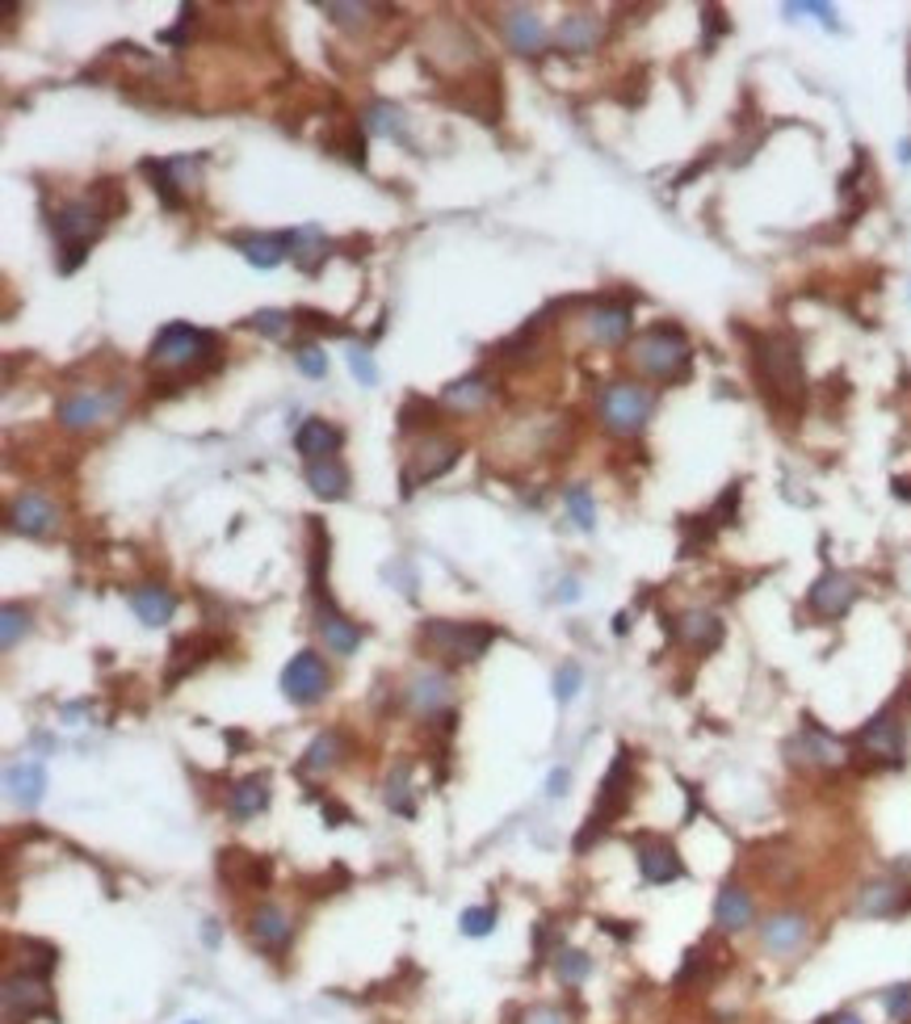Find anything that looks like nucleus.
<instances>
[{
  "mask_svg": "<svg viewBox=\"0 0 911 1024\" xmlns=\"http://www.w3.org/2000/svg\"><path fill=\"white\" fill-rule=\"evenodd\" d=\"M752 366H756V378L769 395L773 407H798L806 395V374H803V353H798V341L785 336V332H769V336H756L752 341Z\"/></svg>",
  "mask_w": 911,
  "mask_h": 1024,
  "instance_id": "obj_1",
  "label": "nucleus"
},
{
  "mask_svg": "<svg viewBox=\"0 0 911 1024\" xmlns=\"http://www.w3.org/2000/svg\"><path fill=\"white\" fill-rule=\"evenodd\" d=\"M630 798H635V755L622 748V752L614 755V764H610V773L601 777V789H596V807L589 810V823H584V832L576 836V853H589V844H596V840L605 836L617 819L626 814Z\"/></svg>",
  "mask_w": 911,
  "mask_h": 1024,
  "instance_id": "obj_2",
  "label": "nucleus"
},
{
  "mask_svg": "<svg viewBox=\"0 0 911 1024\" xmlns=\"http://www.w3.org/2000/svg\"><path fill=\"white\" fill-rule=\"evenodd\" d=\"M152 366H161V370H215L218 336L193 324L161 328V336L152 345Z\"/></svg>",
  "mask_w": 911,
  "mask_h": 1024,
  "instance_id": "obj_3",
  "label": "nucleus"
},
{
  "mask_svg": "<svg viewBox=\"0 0 911 1024\" xmlns=\"http://www.w3.org/2000/svg\"><path fill=\"white\" fill-rule=\"evenodd\" d=\"M109 218L97 211L93 198H81V202H68L59 215H55V243H59V273H76L88 248L97 243V236L106 231Z\"/></svg>",
  "mask_w": 911,
  "mask_h": 1024,
  "instance_id": "obj_4",
  "label": "nucleus"
},
{
  "mask_svg": "<svg viewBox=\"0 0 911 1024\" xmlns=\"http://www.w3.org/2000/svg\"><path fill=\"white\" fill-rule=\"evenodd\" d=\"M496 643V630L483 621H446L433 618L421 626V647L446 664H475L483 651Z\"/></svg>",
  "mask_w": 911,
  "mask_h": 1024,
  "instance_id": "obj_5",
  "label": "nucleus"
},
{
  "mask_svg": "<svg viewBox=\"0 0 911 1024\" xmlns=\"http://www.w3.org/2000/svg\"><path fill=\"white\" fill-rule=\"evenodd\" d=\"M630 357H635V366H639L643 374L660 378V382H676V378H685V370H689L694 349H689V341H685L681 328L655 324L635 341Z\"/></svg>",
  "mask_w": 911,
  "mask_h": 1024,
  "instance_id": "obj_6",
  "label": "nucleus"
},
{
  "mask_svg": "<svg viewBox=\"0 0 911 1024\" xmlns=\"http://www.w3.org/2000/svg\"><path fill=\"white\" fill-rule=\"evenodd\" d=\"M857 752L874 769H899L908 760V723L899 705H886L883 714H874L857 735Z\"/></svg>",
  "mask_w": 911,
  "mask_h": 1024,
  "instance_id": "obj_7",
  "label": "nucleus"
},
{
  "mask_svg": "<svg viewBox=\"0 0 911 1024\" xmlns=\"http://www.w3.org/2000/svg\"><path fill=\"white\" fill-rule=\"evenodd\" d=\"M4 1021L9 1024H29V1021H59L51 999V983L43 974H9L4 978Z\"/></svg>",
  "mask_w": 911,
  "mask_h": 1024,
  "instance_id": "obj_8",
  "label": "nucleus"
},
{
  "mask_svg": "<svg viewBox=\"0 0 911 1024\" xmlns=\"http://www.w3.org/2000/svg\"><path fill=\"white\" fill-rule=\"evenodd\" d=\"M651 416V391L635 386V382H614L601 395V420L614 437H635Z\"/></svg>",
  "mask_w": 911,
  "mask_h": 1024,
  "instance_id": "obj_9",
  "label": "nucleus"
},
{
  "mask_svg": "<svg viewBox=\"0 0 911 1024\" xmlns=\"http://www.w3.org/2000/svg\"><path fill=\"white\" fill-rule=\"evenodd\" d=\"M328 684L332 676L323 668V659L316 651H298L295 659L282 668V693L295 701V705H316V701L328 698Z\"/></svg>",
  "mask_w": 911,
  "mask_h": 1024,
  "instance_id": "obj_10",
  "label": "nucleus"
},
{
  "mask_svg": "<svg viewBox=\"0 0 911 1024\" xmlns=\"http://www.w3.org/2000/svg\"><path fill=\"white\" fill-rule=\"evenodd\" d=\"M857 593L861 588H857V580H853V575H844V571H824V575L811 584L806 605H811V614H815V618L836 621L853 609Z\"/></svg>",
  "mask_w": 911,
  "mask_h": 1024,
  "instance_id": "obj_11",
  "label": "nucleus"
},
{
  "mask_svg": "<svg viewBox=\"0 0 911 1024\" xmlns=\"http://www.w3.org/2000/svg\"><path fill=\"white\" fill-rule=\"evenodd\" d=\"M458 441H450V437H437V432H429L425 441H421V450H416V459H412V466L403 471V496H412V487L429 484V479H437V475H446L450 466L458 462Z\"/></svg>",
  "mask_w": 911,
  "mask_h": 1024,
  "instance_id": "obj_12",
  "label": "nucleus"
},
{
  "mask_svg": "<svg viewBox=\"0 0 911 1024\" xmlns=\"http://www.w3.org/2000/svg\"><path fill=\"white\" fill-rule=\"evenodd\" d=\"M316 626H320V634H323V647L332 651V655H341V659L357 655V647H362V626L348 621L345 614L336 609L332 593L316 596Z\"/></svg>",
  "mask_w": 911,
  "mask_h": 1024,
  "instance_id": "obj_13",
  "label": "nucleus"
},
{
  "mask_svg": "<svg viewBox=\"0 0 911 1024\" xmlns=\"http://www.w3.org/2000/svg\"><path fill=\"white\" fill-rule=\"evenodd\" d=\"M218 878L232 890H265L273 882V861L244 853V848H223L218 853Z\"/></svg>",
  "mask_w": 911,
  "mask_h": 1024,
  "instance_id": "obj_14",
  "label": "nucleus"
},
{
  "mask_svg": "<svg viewBox=\"0 0 911 1024\" xmlns=\"http://www.w3.org/2000/svg\"><path fill=\"white\" fill-rule=\"evenodd\" d=\"M635 848H639V873H643V882L669 886V882H681V878H685V861H681V853L672 848L669 840L639 836Z\"/></svg>",
  "mask_w": 911,
  "mask_h": 1024,
  "instance_id": "obj_15",
  "label": "nucleus"
},
{
  "mask_svg": "<svg viewBox=\"0 0 911 1024\" xmlns=\"http://www.w3.org/2000/svg\"><path fill=\"white\" fill-rule=\"evenodd\" d=\"M223 651V639H215V634H189V639H177L173 643V651H168V672H164V689H173V684H181L189 672H198L211 655H218Z\"/></svg>",
  "mask_w": 911,
  "mask_h": 1024,
  "instance_id": "obj_16",
  "label": "nucleus"
},
{
  "mask_svg": "<svg viewBox=\"0 0 911 1024\" xmlns=\"http://www.w3.org/2000/svg\"><path fill=\"white\" fill-rule=\"evenodd\" d=\"M785 752H790V760H798V764H819V769H836V764L844 760L840 739H831L828 730L815 727L811 718L803 723L798 739H790V743H785Z\"/></svg>",
  "mask_w": 911,
  "mask_h": 1024,
  "instance_id": "obj_17",
  "label": "nucleus"
},
{
  "mask_svg": "<svg viewBox=\"0 0 911 1024\" xmlns=\"http://www.w3.org/2000/svg\"><path fill=\"white\" fill-rule=\"evenodd\" d=\"M114 407H118V395L76 391V395H68V400H59V425H63V429H93V425L106 420Z\"/></svg>",
  "mask_w": 911,
  "mask_h": 1024,
  "instance_id": "obj_18",
  "label": "nucleus"
},
{
  "mask_svg": "<svg viewBox=\"0 0 911 1024\" xmlns=\"http://www.w3.org/2000/svg\"><path fill=\"white\" fill-rule=\"evenodd\" d=\"M248 932H252V941L261 944L265 953H286L291 949V941H295V924H291V916L282 912V907H273V903H265V907H257L252 912V919H248Z\"/></svg>",
  "mask_w": 911,
  "mask_h": 1024,
  "instance_id": "obj_19",
  "label": "nucleus"
},
{
  "mask_svg": "<svg viewBox=\"0 0 911 1024\" xmlns=\"http://www.w3.org/2000/svg\"><path fill=\"white\" fill-rule=\"evenodd\" d=\"M806 937H811V928H806V916H798V912H778V916H769L760 924V944L769 953H778V957L798 953Z\"/></svg>",
  "mask_w": 911,
  "mask_h": 1024,
  "instance_id": "obj_20",
  "label": "nucleus"
},
{
  "mask_svg": "<svg viewBox=\"0 0 911 1024\" xmlns=\"http://www.w3.org/2000/svg\"><path fill=\"white\" fill-rule=\"evenodd\" d=\"M9 525H13L17 534H26V538H47V534H55V525H59V512H55V504L43 500V496H17L13 509H9Z\"/></svg>",
  "mask_w": 911,
  "mask_h": 1024,
  "instance_id": "obj_21",
  "label": "nucleus"
},
{
  "mask_svg": "<svg viewBox=\"0 0 911 1024\" xmlns=\"http://www.w3.org/2000/svg\"><path fill=\"white\" fill-rule=\"evenodd\" d=\"M908 894H911L908 882H890V878H883V882H869V886L861 890L857 912H861V916H878V919L903 916V912H908Z\"/></svg>",
  "mask_w": 911,
  "mask_h": 1024,
  "instance_id": "obj_22",
  "label": "nucleus"
},
{
  "mask_svg": "<svg viewBox=\"0 0 911 1024\" xmlns=\"http://www.w3.org/2000/svg\"><path fill=\"white\" fill-rule=\"evenodd\" d=\"M672 634L689 651H697V655H710V651H719V643H723V621L714 618V614H685V618L672 626Z\"/></svg>",
  "mask_w": 911,
  "mask_h": 1024,
  "instance_id": "obj_23",
  "label": "nucleus"
},
{
  "mask_svg": "<svg viewBox=\"0 0 911 1024\" xmlns=\"http://www.w3.org/2000/svg\"><path fill=\"white\" fill-rule=\"evenodd\" d=\"M341 445H345V432L336 425H328V420H303V429L295 432V450L307 462L332 459Z\"/></svg>",
  "mask_w": 911,
  "mask_h": 1024,
  "instance_id": "obj_24",
  "label": "nucleus"
},
{
  "mask_svg": "<svg viewBox=\"0 0 911 1024\" xmlns=\"http://www.w3.org/2000/svg\"><path fill=\"white\" fill-rule=\"evenodd\" d=\"M505 38H509V47L517 55H537L546 47V26H542V17L534 9H512L505 17Z\"/></svg>",
  "mask_w": 911,
  "mask_h": 1024,
  "instance_id": "obj_25",
  "label": "nucleus"
},
{
  "mask_svg": "<svg viewBox=\"0 0 911 1024\" xmlns=\"http://www.w3.org/2000/svg\"><path fill=\"white\" fill-rule=\"evenodd\" d=\"M752 919H756V903L744 886H723L719 898H714V924L723 932H744Z\"/></svg>",
  "mask_w": 911,
  "mask_h": 1024,
  "instance_id": "obj_26",
  "label": "nucleus"
},
{
  "mask_svg": "<svg viewBox=\"0 0 911 1024\" xmlns=\"http://www.w3.org/2000/svg\"><path fill=\"white\" fill-rule=\"evenodd\" d=\"M4 789H9V798L22 810H34L43 802L47 773H43L38 764H9V769H4Z\"/></svg>",
  "mask_w": 911,
  "mask_h": 1024,
  "instance_id": "obj_27",
  "label": "nucleus"
},
{
  "mask_svg": "<svg viewBox=\"0 0 911 1024\" xmlns=\"http://www.w3.org/2000/svg\"><path fill=\"white\" fill-rule=\"evenodd\" d=\"M630 307L626 302H601L596 311L589 315V332L592 341H601V345H622L626 336H630Z\"/></svg>",
  "mask_w": 911,
  "mask_h": 1024,
  "instance_id": "obj_28",
  "label": "nucleus"
},
{
  "mask_svg": "<svg viewBox=\"0 0 911 1024\" xmlns=\"http://www.w3.org/2000/svg\"><path fill=\"white\" fill-rule=\"evenodd\" d=\"M601 34H605V22L596 17V13H571L564 26H559V47L571 55H589L596 43H601Z\"/></svg>",
  "mask_w": 911,
  "mask_h": 1024,
  "instance_id": "obj_29",
  "label": "nucleus"
},
{
  "mask_svg": "<svg viewBox=\"0 0 911 1024\" xmlns=\"http://www.w3.org/2000/svg\"><path fill=\"white\" fill-rule=\"evenodd\" d=\"M286 243H291V261H295V265L307 273V277H316V273L323 270L328 240H323L320 227H298V231H291V236H286Z\"/></svg>",
  "mask_w": 911,
  "mask_h": 1024,
  "instance_id": "obj_30",
  "label": "nucleus"
},
{
  "mask_svg": "<svg viewBox=\"0 0 911 1024\" xmlns=\"http://www.w3.org/2000/svg\"><path fill=\"white\" fill-rule=\"evenodd\" d=\"M345 735L341 730H323V735H316L311 739V748L303 752V760H298V773H328V769H336L341 760H345Z\"/></svg>",
  "mask_w": 911,
  "mask_h": 1024,
  "instance_id": "obj_31",
  "label": "nucleus"
},
{
  "mask_svg": "<svg viewBox=\"0 0 911 1024\" xmlns=\"http://www.w3.org/2000/svg\"><path fill=\"white\" fill-rule=\"evenodd\" d=\"M227 807H232L236 819H252V814H261V810L269 807V773H252V777H244V782L232 785Z\"/></svg>",
  "mask_w": 911,
  "mask_h": 1024,
  "instance_id": "obj_32",
  "label": "nucleus"
},
{
  "mask_svg": "<svg viewBox=\"0 0 911 1024\" xmlns=\"http://www.w3.org/2000/svg\"><path fill=\"white\" fill-rule=\"evenodd\" d=\"M307 484L316 496L323 500H345L348 491V471L341 459H320V462H307Z\"/></svg>",
  "mask_w": 911,
  "mask_h": 1024,
  "instance_id": "obj_33",
  "label": "nucleus"
},
{
  "mask_svg": "<svg viewBox=\"0 0 911 1024\" xmlns=\"http://www.w3.org/2000/svg\"><path fill=\"white\" fill-rule=\"evenodd\" d=\"M131 609L143 626H164V621H173V614H177V600L164 593V588H156V584H147V588H134L131 593Z\"/></svg>",
  "mask_w": 911,
  "mask_h": 1024,
  "instance_id": "obj_34",
  "label": "nucleus"
},
{
  "mask_svg": "<svg viewBox=\"0 0 911 1024\" xmlns=\"http://www.w3.org/2000/svg\"><path fill=\"white\" fill-rule=\"evenodd\" d=\"M487 400H492V382L483 374H471V378H462V382H450V386H446V404L458 407V412H480Z\"/></svg>",
  "mask_w": 911,
  "mask_h": 1024,
  "instance_id": "obj_35",
  "label": "nucleus"
},
{
  "mask_svg": "<svg viewBox=\"0 0 911 1024\" xmlns=\"http://www.w3.org/2000/svg\"><path fill=\"white\" fill-rule=\"evenodd\" d=\"M244 248V257H248V265H257V270H273L286 252H291V243H286V236H248V240H236Z\"/></svg>",
  "mask_w": 911,
  "mask_h": 1024,
  "instance_id": "obj_36",
  "label": "nucleus"
},
{
  "mask_svg": "<svg viewBox=\"0 0 911 1024\" xmlns=\"http://www.w3.org/2000/svg\"><path fill=\"white\" fill-rule=\"evenodd\" d=\"M714 978V962H710V953H706V944H697V949H689L685 953V966L676 971V991H701L706 983Z\"/></svg>",
  "mask_w": 911,
  "mask_h": 1024,
  "instance_id": "obj_37",
  "label": "nucleus"
},
{
  "mask_svg": "<svg viewBox=\"0 0 911 1024\" xmlns=\"http://www.w3.org/2000/svg\"><path fill=\"white\" fill-rule=\"evenodd\" d=\"M139 168L152 177V189L161 193L164 211H181L186 206V198L177 193V181H173V160H143Z\"/></svg>",
  "mask_w": 911,
  "mask_h": 1024,
  "instance_id": "obj_38",
  "label": "nucleus"
},
{
  "mask_svg": "<svg viewBox=\"0 0 911 1024\" xmlns=\"http://www.w3.org/2000/svg\"><path fill=\"white\" fill-rule=\"evenodd\" d=\"M446 698H450V680H446V676H416V680H412V701H416V710L433 714Z\"/></svg>",
  "mask_w": 911,
  "mask_h": 1024,
  "instance_id": "obj_39",
  "label": "nucleus"
},
{
  "mask_svg": "<svg viewBox=\"0 0 911 1024\" xmlns=\"http://www.w3.org/2000/svg\"><path fill=\"white\" fill-rule=\"evenodd\" d=\"M366 131L370 135H403V114L391 102H375L366 109Z\"/></svg>",
  "mask_w": 911,
  "mask_h": 1024,
  "instance_id": "obj_40",
  "label": "nucleus"
},
{
  "mask_svg": "<svg viewBox=\"0 0 911 1024\" xmlns=\"http://www.w3.org/2000/svg\"><path fill=\"white\" fill-rule=\"evenodd\" d=\"M592 971V957L589 953H580V949H559L555 953V974L564 978L567 987H576V983H584Z\"/></svg>",
  "mask_w": 911,
  "mask_h": 1024,
  "instance_id": "obj_41",
  "label": "nucleus"
},
{
  "mask_svg": "<svg viewBox=\"0 0 911 1024\" xmlns=\"http://www.w3.org/2000/svg\"><path fill=\"white\" fill-rule=\"evenodd\" d=\"M29 634V614L22 605H4V621H0V643L4 651H13Z\"/></svg>",
  "mask_w": 911,
  "mask_h": 1024,
  "instance_id": "obj_42",
  "label": "nucleus"
},
{
  "mask_svg": "<svg viewBox=\"0 0 911 1024\" xmlns=\"http://www.w3.org/2000/svg\"><path fill=\"white\" fill-rule=\"evenodd\" d=\"M88 198L97 202V211H102L106 218H118L122 211H127V193H122V186H118V181H97Z\"/></svg>",
  "mask_w": 911,
  "mask_h": 1024,
  "instance_id": "obj_43",
  "label": "nucleus"
},
{
  "mask_svg": "<svg viewBox=\"0 0 911 1024\" xmlns=\"http://www.w3.org/2000/svg\"><path fill=\"white\" fill-rule=\"evenodd\" d=\"M883 1008L886 1016L895 1024H911V983H899V987H890L883 996Z\"/></svg>",
  "mask_w": 911,
  "mask_h": 1024,
  "instance_id": "obj_44",
  "label": "nucleus"
},
{
  "mask_svg": "<svg viewBox=\"0 0 911 1024\" xmlns=\"http://www.w3.org/2000/svg\"><path fill=\"white\" fill-rule=\"evenodd\" d=\"M567 512H571V521H576L580 529H592V525H596V509H592V496L584 487H571V491H567Z\"/></svg>",
  "mask_w": 911,
  "mask_h": 1024,
  "instance_id": "obj_45",
  "label": "nucleus"
},
{
  "mask_svg": "<svg viewBox=\"0 0 911 1024\" xmlns=\"http://www.w3.org/2000/svg\"><path fill=\"white\" fill-rule=\"evenodd\" d=\"M492 928H496V907H466V912H462V932H466V937L480 941Z\"/></svg>",
  "mask_w": 911,
  "mask_h": 1024,
  "instance_id": "obj_46",
  "label": "nucleus"
},
{
  "mask_svg": "<svg viewBox=\"0 0 911 1024\" xmlns=\"http://www.w3.org/2000/svg\"><path fill=\"white\" fill-rule=\"evenodd\" d=\"M320 13H328V17L341 22V26H353V22H366V13H375V4H336V0H323Z\"/></svg>",
  "mask_w": 911,
  "mask_h": 1024,
  "instance_id": "obj_47",
  "label": "nucleus"
},
{
  "mask_svg": "<svg viewBox=\"0 0 911 1024\" xmlns=\"http://www.w3.org/2000/svg\"><path fill=\"white\" fill-rule=\"evenodd\" d=\"M348 370L357 374V382H362V386H375V382H378L375 357H370V349H362V345H353V349H348Z\"/></svg>",
  "mask_w": 911,
  "mask_h": 1024,
  "instance_id": "obj_48",
  "label": "nucleus"
},
{
  "mask_svg": "<svg viewBox=\"0 0 911 1024\" xmlns=\"http://www.w3.org/2000/svg\"><path fill=\"white\" fill-rule=\"evenodd\" d=\"M295 361H298V370L307 378H323L328 374V353L320 349V345H303V349L295 353Z\"/></svg>",
  "mask_w": 911,
  "mask_h": 1024,
  "instance_id": "obj_49",
  "label": "nucleus"
},
{
  "mask_svg": "<svg viewBox=\"0 0 911 1024\" xmlns=\"http://www.w3.org/2000/svg\"><path fill=\"white\" fill-rule=\"evenodd\" d=\"M291 324H295V320H291L286 311H257V315L248 320V328H257L261 336H282Z\"/></svg>",
  "mask_w": 911,
  "mask_h": 1024,
  "instance_id": "obj_50",
  "label": "nucleus"
},
{
  "mask_svg": "<svg viewBox=\"0 0 911 1024\" xmlns=\"http://www.w3.org/2000/svg\"><path fill=\"white\" fill-rule=\"evenodd\" d=\"M580 680H584V672H580V664H564V668L555 672V698H559V701H571L576 693H580Z\"/></svg>",
  "mask_w": 911,
  "mask_h": 1024,
  "instance_id": "obj_51",
  "label": "nucleus"
},
{
  "mask_svg": "<svg viewBox=\"0 0 911 1024\" xmlns=\"http://www.w3.org/2000/svg\"><path fill=\"white\" fill-rule=\"evenodd\" d=\"M387 802H391V810H400V814H412V798H407V769H395V782H387Z\"/></svg>",
  "mask_w": 911,
  "mask_h": 1024,
  "instance_id": "obj_52",
  "label": "nucleus"
},
{
  "mask_svg": "<svg viewBox=\"0 0 911 1024\" xmlns=\"http://www.w3.org/2000/svg\"><path fill=\"white\" fill-rule=\"evenodd\" d=\"M425 416H433V404H425L421 395H412L407 404L400 407V429H416V425H433V420H425Z\"/></svg>",
  "mask_w": 911,
  "mask_h": 1024,
  "instance_id": "obj_53",
  "label": "nucleus"
},
{
  "mask_svg": "<svg viewBox=\"0 0 911 1024\" xmlns=\"http://www.w3.org/2000/svg\"><path fill=\"white\" fill-rule=\"evenodd\" d=\"M295 320L303 328H311V332H328V336H345V328L341 324H332V315H323V311H295Z\"/></svg>",
  "mask_w": 911,
  "mask_h": 1024,
  "instance_id": "obj_54",
  "label": "nucleus"
},
{
  "mask_svg": "<svg viewBox=\"0 0 911 1024\" xmlns=\"http://www.w3.org/2000/svg\"><path fill=\"white\" fill-rule=\"evenodd\" d=\"M323 819H328V827H345V823H353V814H348L341 802H332V798H323Z\"/></svg>",
  "mask_w": 911,
  "mask_h": 1024,
  "instance_id": "obj_55",
  "label": "nucleus"
},
{
  "mask_svg": "<svg viewBox=\"0 0 911 1024\" xmlns=\"http://www.w3.org/2000/svg\"><path fill=\"white\" fill-rule=\"evenodd\" d=\"M567 785H571V773H567V769H555L551 782H546V794H551V798H564Z\"/></svg>",
  "mask_w": 911,
  "mask_h": 1024,
  "instance_id": "obj_56",
  "label": "nucleus"
},
{
  "mask_svg": "<svg viewBox=\"0 0 911 1024\" xmlns=\"http://www.w3.org/2000/svg\"><path fill=\"white\" fill-rule=\"evenodd\" d=\"M706 29H710V34H706V47H714V34H723V29H726V22H723V13H719V9H706Z\"/></svg>",
  "mask_w": 911,
  "mask_h": 1024,
  "instance_id": "obj_57",
  "label": "nucleus"
},
{
  "mask_svg": "<svg viewBox=\"0 0 911 1024\" xmlns=\"http://www.w3.org/2000/svg\"><path fill=\"white\" fill-rule=\"evenodd\" d=\"M576 596H580V584H576V580H564V584H559V600H576Z\"/></svg>",
  "mask_w": 911,
  "mask_h": 1024,
  "instance_id": "obj_58",
  "label": "nucleus"
},
{
  "mask_svg": "<svg viewBox=\"0 0 911 1024\" xmlns=\"http://www.w3.org/2000/svg\"><path fill=\"white\" fill-rule=\"evenodd\" d=\"M614 630H617V634H626V630H630V614H617Z\"/></svg>",
  "mask_w": 911,
  "mask_h": 1024,
  "instance_id": "obj_59",
  "label": "nucleus"
},
{
  "mask_svg": "<svg viewBox=\"0 0 911 1024\" xmlns=\"http://www.w3.org/2000/svg\"><path fill=\"white\" fill-rule=\"evenodd\" d=\"M844 1024H861V1021H857V1016H844Z\"/></svg>",
  "mask_w": 911,
  "mask_h": 1024,
  "instance_id": "obj_60",
  "label": "nucleus"
},
{
  "mask_svg": "<svg viewBox=\"0 0 911 1024\" xmlns=\"http://www.w3.org/2000/svg\"><path fill=\"white\" fill-rule=\"evenodd\" d=\"M189 1024H198V1021H189Z\"/></svg>",
  "mask_w": 911,
  "mask_h": 1024,
  "instance_id": "obj_61",
  "label": "nucleus"
}]
</instances>
